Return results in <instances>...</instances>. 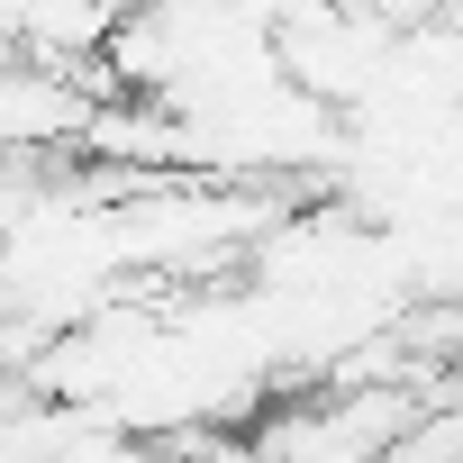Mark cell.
<instances>
[{
	"label": "cell",
	"mask_w": 463,
	"mask_h": 463,
	"mask_svg": "<svg viewBox=\"0 0 463 463\" xmlns=\"http://www.w3.org/2000/svg\"><path fill=\"white\" fill-rule=\"evenodd\" d=\"M73 128H91V109H82V91H73L64 73H19V64H0V155L55 146V137H73Z\"/></svg>",
	"instance_id": "obj_1"
}]
</instances>
